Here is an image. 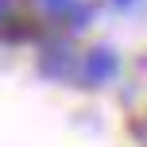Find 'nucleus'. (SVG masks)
<instances>
[{
  "instance_id": "7ed1b4c3",
  "label": "nucleus",
  "mask_w": 147,
  "mask_h": 147,
  "mask_svg": "<svg viewBox=\"0 0 147 147\" xmlns=\"http://www.w3.org/2000/svg\"><path fill=\"white\" fill-rule=\"evenodd\" d=\"M39 4H43L51 16H66L70 8H74V0H39Z\"/></svg>"
},
{
  "instance_id": "f03ea898",
  "label": "nucleus",
  "mask_w": 147,
  "mask_h": 147,
  "mask_svg": "<svg viewBox=\"0 0 147 147\" xmlns=\"http://www.w3.org/2000/svg\"><path fill=\"white\" fill-rule=\"evenodd\" d=\"M70 70H74V51L66 43L43 47V54H39V74H47V78H66Z\"/></svg>"
},
{
  "instance_id": "20e7f679",
  "label": "nucleus",
  "mask_w": 147,
  "mask_h": 147,
  "mask_svg": "<svg viewBox=\"0 0 147 147\" xmlns=\"http://www.w3.org/2000/svg\"><path fill=\"white\" fill-rule=\"evenodd\" d=\"M12 16H16V12H12V0H0V23L12 20Z\"/></svg>"
},
{
  "instance_id": "39448f33",
  "label": "nucleus",
  "mask_w": 147,
  "mask_h": 147,
  "mask_svg": "<svg viewBox=\"0 0 147 147\" xmlns=\"http://www.w3.org/2000/svg\"><path fill=\"white\" fill-rule=\"evenodd\" d=\"M112 4H116V8H132L136 0H112Z\"/></svg>"
},
{
  "instance_id": "f257e3e1",
  "label": "nucleus",
  "mask_w": 147,
  "mask_h": 147,
  "mask_svg": "<svg viewBox=\"0 0 147 147\" xmlns=\"http://www.w3.org/2000/svg\"><path fill=\"white\" fill-rule=\"evenodd\" d=\"M120 70V58L116 51H109V47H93V51L85 54V66H81V78L89 81V85H105V81H112Z\"/></svg>"
}]
</instances>
